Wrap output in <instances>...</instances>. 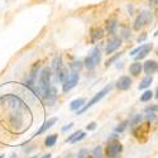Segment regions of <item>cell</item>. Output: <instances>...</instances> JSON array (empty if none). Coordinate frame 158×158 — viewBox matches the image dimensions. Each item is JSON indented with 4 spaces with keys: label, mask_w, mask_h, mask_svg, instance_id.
<instances>
[{
    "label": "cell",
    "mask_w": 158,
    "mask_h": 158,
    "mask_svg": "<svg viewBox=\"0 0 158 158\" xmlns=\"http://www.w3.org/2000/svg\"><path fill=\"white\" fill-rule=\"evenodd\" d=\"M100 61H101V52H100L99 47H94L93 49L90 51V53L86 57V60H85L84 63H85V67L86 69L94 70L96 66L100 63Z\"/></svg>",
    "instance_id": "1"
},
{
    "label": "cell",
    "mask_w": 158,
    "mask_h": 158,
    "mask_svg": "<svg viewBox=\"0 0 158 158\" xmlns=\"http://www.w3.org/2000/svg\"><path fill=\"white\" fill-rule=\"evenodd\" d=\"M110 86H106V87H104L102 90H100L99 91V93L93 98V99H91L86 105H84V106L80 109V110H77V115H81L82 113H85L86 110H89L91 106H94V105L95 104H98L99 101H101L102 100V98H105V96H106V94H109V91H110Z\"/></svg>",
    "instance_id": "2"
},
{
    "label": "cell",
    "mask_w": 158,
    "mask_h": 158,
    "mask_svg": "<svg viewBox=\"0 0 158 158\" xmlns=\"http://www.w3.org/2000/svg\"><path fill=\"white\" fill-rule=\"evenodd\" d=\"M153 22V14L151 10H143L140 14L135 18V22H134V29L139 31L140 28H143L144 25H148Z\"/></svg>",
    "instance_id": "3"
},
{
    "label": "cell",
    "mask_w": 158,
    "mask_h": 158,
    "mask_svg": "<svg viewBox=\"0 0 158 158\" xmlns=\"http://www.w3.org/2000/svg\"><path fill=\"white\" fill-rule=\"evenodd\" d=\"M77 84H78V73L71 71V73H67V76L62 81V91L63 93H69L73 87H76Z\"/></svg>",
    "instance_id": "4"
},
{
    "label": "cell",
    "mask_w": 158,
    "mask_h": 158,
    "mask_svg": "<svg viewBox=\"0 0 158 158\" xmlns=\"http://www.w3.org/2000/svg\"><path fill=\"white\" fill-rule=\"evenodd\" d=\"M123 151V146L120 144V142L118 140H114V142H110L106 147V156L110 157V158H115L118 157Z\"/></svg>",
    "instance_id": "5"
},
{
    "label": "cell",
    "mask_w": 158,
    "mask_h": 158,
    "mask_svg": "<svg viewBox=\"0 0 158 158\" xmlns=\"http://www.w3.org/2000/svg\"><path fill=\"white\" fill-rule=\"evenodd\" d=\"M120 46H122V39H120V38H118V37H114V38H111L110 41L108 42L105 51H106V53H108V55H111L113 52L116 51Z\"/></svg>",
    "instance_id": "6"
},
{
    "label": "cell",
    "mask_w": 158,
    "mask_h": 158,
    "mask_svg": "<svg viewBox=\"0 0 158 158\" xmlns=\"http://www.w3.org/2000/svg\"><path fill=\"white\" fill-rule=\"evenodd\" d=\"M42 100L44 101L46 105H53V104L56 102V100H57V91H56V89L52 86V87L48 90V93L44 95V98H43Z\"/></svg>",
    "instance_id": "7"
},
{
    "label": "cell",
    "mask_w": 158,
    "mask_h": 158,
    "mask_svg": "<svg viewBox=\"0 0 158 158\" xmlns=\"http://www.w3.org/2000/svg\"><path fill=\"white\" fill-rule=\"evenodd\" d=\"M131 86V78L129 76H122L118 78V81H116V87L122 90V91H125L128 90L129 87Z\"/></svg>",
    "instance_id": "8"
},
{
    "label": "cell",
    "mask_w": 158,
    "mask_h": 158,
    "mask_svg": "<svg viewBox=\"0 0 158 158\" xmlns=\"http://www.w3.org/2000/svg\"><path fill=\"white\" fill-rule=\"evenodd\" d=\"M56 123H57V118H56V116H55V118H51V119H48L47 122H44V123L42 124V127L37 130V133H35L34 135H41V134L46 133V131H47L48 129H51Z\"/></svg>",
    "instance_id": "9"
},
{
    "label": "cell",
    "mask_w": 158,
    "mask_h": 158,
    "mask_svg": "<svg viewBox=\"0 0 158 158\" xmlns=\"http://www.w3.org/2000/svg\"><path fill=\"white\" fill-rule=\"evenodd\" d=\"M157 66L158 64L156 61L149 60V61H146V63L143 64V70L147 73V76H152V73H154L157 71Z\"/></svg>",
    "instance_id": "10"
},
{
    "label": "cell",
    "mask_w": 158,
    "mask_h": 158,
    "mask_svg": "<svg viewBox=\"0 0 158 158\" xmlns=\"http://www.w3.org/2000/svg\"><path fill=\"white\" fill-rule=\"evenodd\" d=\"M152 48H153V44L152 43H147V44H144V47H143V49L139 52V53L134 57L135 58V61L138 62L139 60H142V58H144V57H146L148 53H149V52L152 51Z\"/></svg>",
    "instance_id": "11"
},
{
    "label": "cell",
    "mask_w": 158,
    "mask_h": 158,
    "mask_svg": "<svg viewBox=\"0 0 158 158\" xmlns=\"http://www.w3.org/2000/svg\"><path fill=\"white\" fill-rule=\"evenodd\" d=\"M143 70V66H142V63H139V62H134V63H131L130 66H129V72L133 75V76H138L139 73H140V71Z\"/></svg>",
    "instance_id": "12"
},
{
    "label": "cell",
    "mask_w": 158,
    "mask_h": 158,
    "mask_svg": "<svg viewBox=\"0 0 158 158\" xmlns=\"http://www.w3.org/2000/svg\"><path fill=\"white\" fill-rule=\"evenodd\" d=\"M85 102H86V100L82 99V98L76 99V100L71 101V104H70V109H71V110H80V109L84 106V105H85Z\"/></svg>",
    "instance_id": "13"
},
{
    "label": "cell",
    "mask_w": 158,
    "mask_h": 158,
    "mask_svg": "<svg viewBox=\"0 0 158 158\" xmlns=\"http://www.w3.org/2000/svg\"><path fill=\"white\" fill-rule=\"evenodd\" d=\"M153 82V77L152 76H146L142 80V82L139 84V86H138V89L139 90H144V89H147V87H149V85Z\"/></svg>",
    "instance_id": "14"
},
{
    "label": "cell",
    "mask_w": 158,
    "mask_h": 158,
    "mask_svg": "<svg viewBox=\"0 0 158 158\" xmlns=\"http://www.w3.org/2000/svg\"><path fill=\"white\" fill-rule=\"evenodd\" d=\"M57 138H58L57 134L48 135V137L46 138V140H44V146H46V147H53L55 144H56V142H57Z\"/></svg>",
    "instance_id": "15"
},
{
    "label": "cell",
    "mask_w": 158,
    "mask_h": 158,
    "mask_svg": "<svg viewBox=\"0 0 158 158\" xmlns=\"http://www.w3.org/2000/svg\"><path fill=\"white\" fill-rule=\"evenodd\" d=\"M85 131H82V130H78V131H76V135L70 140V143H77V142H80V140H82L84 138H85Z\"/></svg>",
    "instance_id": "16"
},
{
    "label": "cell",
    "mask_w": 158,
    "mask_h": 158,
    "mask_svg": "<svg viewBox=\"0 0 158 158\" xmlns=\"http://www.w3.org/2000/svg\"><path fill=\"white\" fill-rule=\"evenodd\" d=\"M52 69L55 70V72H58L61 69H62V60L61 57H56L53 63H52Z\"/></svg>",
    "instance_id": "17"
},
{
    "label": "cell",
    "mask_w": 158,
    "mask_h": 158,
    "mask_svg": "<svg viewBox=\"0 0 158 158\" xmlns=\"http://www.w3.org/2000/svg\"><path fill=\"white\" fill-rule=\"evenodd\" d=\"M91 37H93V41H94V42L98 41V39H101V38L104 37V31H102L101 28L95 29L93 33H91Z\"/></svg>",
    "instance_id": "18"
},
{
    "label": "cell",
    "mask_w": 158,
    "mask_h": 158,
    "mask_svg": "<svg viewBox=\"0 0 158 158\" xmlns=\"http://www.w3.org/2000/svg\"><path fill=\"white\" fill-rule=\"evenodd\" d=\"M152 98H153V93H152L151 90H147V91H144V93L142 94V96H140V101L146 102V101H149Z\"/></svg>",
    "instance_id": "19"
},
{
    "label": "cell",
    "mask_w": 158,
    "mask_h": 158,
    "mask_svg": "<svg viewBox=\"0 0 158 158\" xmlns=\"http://www.w3.org/2000/svg\"><path fill=\"white\" fill-rule=\"evenodd\" d=\"M70 67H71V71H72V72H76V73H77L78 71L81 70V67H82V63H81L80 61H78V62L76 61V62H72V63L70 64Z\"/></svg>",
    "instance_id": "20"
},
{
    "label": "cell",
    "mask_w": 158,
    "mask_h": 158,
    "mask_svg": "<svg viewBox=\"0 0 158 158\" xmlns=\"http://www.w3.org/2000/svg\"><path fill=\"white\" fill-rule=\"evenodd\" d=\"M116 22L115 20H110V22H108V32L110 33V34H114L115 33V29H116Z\"/></svg>",
    "instance_id": "21"
},
{
    "label": "cell",
    "mask_w": 158,
    "mask_h": 158,
    "mask_svg": "<svg viewBox=\"0 0 158 158\" xmlns=\"http://www.w3.org/2000/svg\"><path fill=\"white\" fill-rule=\"evenodd\" d=\"M143 47H144V44H142V46H139V47H137V48H134L133 51H131L130 52V56H133V57H135L138 53H139V52L143 49Z\"/></svg>",
    "instance_id": "22"
},
{
    "label": "cell",
    "mask_w": 158,
    "mask_h": 158,
    "mask_svg": "<svg viewBox=\"0 0 158 158\" xmlns=\"http://www.w3.org/2000/svg\"><path fill=\"white\" fill-rule=\"evenodd\" d=\"M125 127H127V122H125V123H123V124H122L120 127L118 125V127L115 128V131H119V133H122V131H123V130L125 129Z\"/></svg>",
    "instance_id": "23"
},
{
    "label": "cell",
    "mask_w": 158,
    "mask_h": 158,
    "mask_svg": "<svg viewBox=\"0 0 158 158\" xmlns=\"http://www.w3.org/2000/svg\"><path fill=\"white\" fill-rule=\"evenodd\" d=\"M96 125H98V124H96L95 122H93V123H90V124L86 127V129H87V130H95V129H96Z\"/></svg>",
    "instance_id": "24"
},
{
    "label": "cell",
    "mask_w": 158,
    "mask_h": 158,
    "mask_svg": "<svg viewBox=\"0 0 158 158\" xmlns=\"http://www.w3.org/2000/svg\"><path fill=\"white\" fill-rule=\"evenodd\" d=\"M72 127H73V124H72V123H70V124H67V125H64V127L62 128V133H66V131L70 130Z\"/></svg>",
    "instance_id": "25"
},
{
    "label": "cell",
    "mask_w": 158,
    "mask_h": 158,
    "mask_svg": "<svg viewBox=\"0 0 158 158\" xmlns=\"http://www.w3.org/2000/svg\"><path fill=\"white\" fill-rule=\"evenodd\" d=\"M86 153H87L86 149L80 151V153H78V156H77V158H86Z\"/></svg>",
    "instance_id": "26"
},
{
    "label": "cell",
    "mask_w": 158,
    "mask_h": 158,
    "mask_svg": "<svg viewBox=\"0 0 158 158\" xmlns=\"http://www.w3.org/2000/svg\"><path fill=\"white\" fill-rule=\"evenodd\" d=\"M129 35H130V31H128L127 28H124V29H123V37H124V38H128Z\"/></svg>",
    "instance_id": "27"
},
{
    "label": "cell",
    "mask_w": 158,
    "mask_h": 158,
    "mask_svg": "<svg viewBox=\"0 0 158 158\" xmlns=\"http://www.w3.org/2000/svg\"><path fill=\"white\" fill-rule=\"evenodd\" d=\"M149 3H151V5L156 6V5H158V0H149Z\"/></svg>",
    "instance_id": "28"
},
{
    "label": "cell",
    "mask_w": 158,
    "mask_h": 158,
    "mask_svg": "<svg viewBox=\"0 0 158 158\" xmlns=\"http://www.w3.org/2000/svg\"><path fill=\"white\" fill-rule=\"evenodd\" d=\"M51 157H52V154H51V153H46V154H43L41 158H51Z\"/></svg>",
    "instance_id": "29"
},
{
    "label": "cell",
    "mask_w": 158,
    "mask_h": 158,
    "mask_svg": "<svg viewBox=\"0 0 158 158\" xmlns=\"http://www.w3.org/2000/svg\"><path fill=\"white\" fill-rule=\"evenodd\" d=\"M146 37H147V34H143L140 38H138V42H142L143 41V39H146Z\"/></svg>",
    "instance_id": "30"
},
{
    "label": "cell",
    "mask_w": 158,
    "mask_h": 158,
    "mask_svg": "<svg viewBox=\"0 0 158 158\" xmlns=\"http://www.w3.org/2000/svg\"><path fill=\"white\" fill-rule=\"evenodd\" d=\"M10 158H18V154H15V153H13V154H11V157H10Z\"/></svg>",
    "instance_id": "31"
},
{
    "label": "cell",
    "mask_w": 158,
    "mask_h": 158,
    "mask_svg": "<svg viewBox=\"0 0 158 158\" xmlns=\"http://www.w3.org/2000/svg\"><path fill=\"white\" fill-rule=\"evenodd\" d=\"M157 35H158V29H157V31H156V33H154V37H157Z\"/></svg>",
    "instance_id": "32"
},
{
    "label": "cell",
    "mask_w": 158,
    "mask_h": 158,
    "mask_svg": "<svg viewBox=\"0 0 158 158\" xmlns=\"http://www.w3.org/2000/svg\"><path fill=\"white\" fill-rule=\"evenodd\" d=\"M156 98L158 99V89H157V94H156Z\"/></svg>",
    "instance_id": "33"
},
{
    "label": "cell",
    "mask_w": 158,
    "mask_h": 158,
    "mask_svg": "<svg viewBox=\"0 0 158 158\" xmlns=\"http://www.w3.org/2000/svg\"><path fill=\"white\" fill-rule=\"evenodd\" d=\"M31 158H37V156H34V157H31Z\"/></svg>",
    "instance_id": "34"
},
{
    "label": "cell",
    "mask_w": 158,
    "mask_h": 158,
    "mask_svg": "<svg viewBox=\"0 0 158 158\" xmlns=\"http://www.w3.org/2000/svg\"><path fill=\"white\" fill-rule=\"evenodd\" d=\"M157 71H158V66H157Z\"/></svg>",
    "instance_id": "35"
},
{
    "label": "cell",
    "mask_w": 158,
    "mask_h": 158,
    "mask_svg": "<svg viewBox=\"0 0 158 158\" xmlns=\"http://www.w3.org/2000/svg\"><path fill=\"white\" fill-rule=\"evenodd\" d=\"M157 55H158V49H157Z\"/></svg>",
    "instance_id": "36"
}]
</instances>
